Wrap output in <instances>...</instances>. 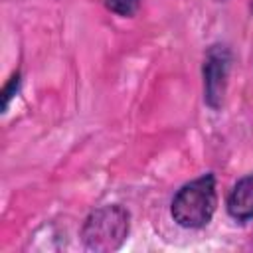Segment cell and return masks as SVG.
Wrapping results in <instances>:
<instances>
[{
	"label": "cell",
	"instance_id": "cell-5",
	"mask_svg": "<svg viewBox=\"0 0 253 253\" xmlns=\"http://www.w3.org/2000/svg\"><path fill=\"white\" fill-rule=\"evenodd\" d=\"M105 4L119 16H132L138 8V0H105Z\"/></svg>",
	"mask_w": 253,
	"mask_h": 253
},
{
	"label": "cell",
	"instance_id": "cell-1",
	"mask_svg": "<svg viewBox=\"0 0 253 253\" xmlns=\"http://www.w3.org/2000/svg\"><path fill=\"white\" fill-rule=\"evenodd\" d=\"M217 206L215 180L211 174H206L178 190L172 200V217L178 225L196 229L204 227Z\"/></svg>",
	"mask_w": 253,
	"mask_h": 253
},
{
	"label": "cell",
	"instance_id": "cell-2",
	"mask_svg": "<svg viewBox=\"0 0 253 253\" xmlns=\"http://www.w3.org/2000/svg\"><path fill=\"white\" fill-rule=\"evenodd\" d=\"M128 235V213L121 206L95 210L83 223L81 237L91 251H115Z\"/></svg>",
	"mask_w": 253,
	"mask_h": 253
},
{
	"label": "cell",
	"instance_id": "cell-3",
	"mask_svg": "<svg viewBox=\"0 0 253 253\" xmlns=\"http://www.w3.org/2000/svg\"><path fill=\"white\" fill-rule=\"evenodd\" d=\"M227 69H229V51L223 45H213L208 51V57H206V63H204L206 101L213 109H217L223 101Z\"/></svg>",
	"mask_w": 253,
	"mask_h": 253
},
{
	"label": "cell",
	"instance_id": "cell-4",
	"mask_svg": "<svg viewBox=\"0 0 253 253\" xmlns=\"http://www.w3.org/2000/svg\"><path fill=\"white\" fill-rule=\"evenodd\" d=\"M227 211L231 217H235L239 221L253 217V174L241 178L233 186V190L227 198Z\"/></svg>",
	"mask_w": 253,
	"mask_h": 253
}]
</instances>
